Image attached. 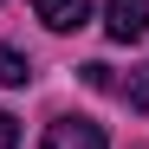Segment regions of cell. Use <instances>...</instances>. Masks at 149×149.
I'll return each instance as SVG.
<instances>
[{"label": "cell", "instance_id": "1", "mask_svg": "<svg viewBox=\"0 0 149 149\" xmlns=\"http://www.w3.org/2000/svg\"><path fill=\"white\" fill-rule=\"evenodd\" d=\"M104 33L117 45H130L149 33V0H104Z\"/></svg>", "mask_w": 149, "mask_h": 149}, {"label": "cell", "instance_id": "6", "mask_svg": "<svg viewBox=\"0 0 149 149\" xmlns=\"http://www.w3.org/2000/svg\"><path fill=\"white\" fill-rule=\"evenodd\" d=\"M13 143H19V123H13L7 110H0V149H13Z\"/></svg>", "mask_w": 149, "mask_h": 149}, {"label": "cell", "instance_id": "3", "mask_svg": "<svg viewBox=\"0 0 149 149\" xmlns=\"http://www.w3.org/2000/svg\"><path fill=\"white\" fill-rule=\"evenodd\" d=\"M33 13H39L52 33H78L84 19H91V0H33Z\"/></svg>", "mask_w": 149, "mask_h": 149}, {"label": "cell", "instance_id": "2", "mask_svg": "<svg viewBox=\"0 0 149 149\" xmlns=\"http://www.w3.org/2000/svg\"><path fill=\"white\" fill-rule=\"evenodd\" d=\"M45 149H110V143H104V123H91V117H58L52 130H45Z\"/></svg>", "mask_w": 149, "mask_h": 149}, {"label": "cell", "instance_id": "4", "mask_svg": "<svg viewBox=\"0 0 149 149\" xmlns=\"http://www.w3.org/2000/svg\"><path fill=\"white\" fill-rule=\"evenodd\" d=\"M117 91H123V104H130V110H149V65H136Z\"/></svg>", "mask_w": 149, "mask_h": 149}, {"label": "cell", "instance_id": "5", "mask_svg": "<svg viewBox=\"0 0 149 149\" xmlns=\"http://www.w3.org/2000/svg\"><path fill=\"white\" fill-rule=\"evenodd\" d=\"M26 78H33L26 52H13V45H0V84H26Z\"/></svg>", "mask_w": 149, "mask_h": 149}]
</instances>
